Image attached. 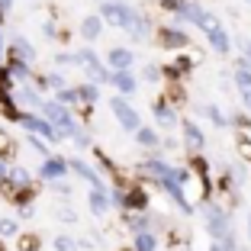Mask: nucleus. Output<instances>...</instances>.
<instances>
[{
    "label": "nucleus",
    "instance_id": "nucleus-30",
    "mask_svg": "<svg viewBox=\"0 0 251 251\" xmlns=\"http://www.w3.org/2000/svg\"><path fill=\"white\" fill-rule=\"evenodd\" d=\"M26 145H29L32 151H39V155L52 158V151H49V145H45V139H39V135H26Z\"/></svg>",
    "mask_w": 251,
    "mask_h": 251
},
{
    "label": "nucleus",
    "instance_id": "nucleus-6",
    "mask_svg": "<svg viewBox=\"0 0 251 251\" xmlns=\"http://www.w3.org/2000/svg\"><path fill=\"white\" fill-rule=\"evenodd\" d=\"M106 68L110 71H132V65H135V52L132 49H126V45H113L110 52H106Z\"/></svg>",
    "mask_w": 251,
    "mask_h": 251
},
{
    "label": "nucleus",
    "instance_id": "nucleus-10",
    "mask_svg": "<svg viewBox=\"0 0 251 251\" xmlns=\"http://www.w3.org/2000/svg\"><path fill=\"white\" fill-rule=\"evenodd\" d=\"M7 74L13 77L16 84H26V81H32V65H26V61H20V58H13V55H7Z\"/></svg>",
    "mask_w": 251,
    "mask_h": 251
},
{
    "label": "nucleus",
    "instance_id": "nucleus-23",
    "mask_svg": "<svg viewBox=\"0 0 251 251\" xmlns=\"http://www.w3.org/2000/svg\"><path fill=\"white\" fill-rule=\"evenodd\" d=\"M235 84H238V90H251V68L245 65V58H238V68H235Z\"/></svg>",
    "mask_w": 251,
    "mask_h": 251
},
{
    "label": "nucleus",
    "instance_id": "nucleus-4",
    "mask_svg": "<svg viewBox=\"0 0 251 251\" xmlns=\"http://www.w3.org/2000/svg\"><path fill=\"white\" fill-rule=\"evenodd\" d=\"M132 13H135V7H129V3H113V0H103L100 10H97V16L103 23H110V26H116V29H126L129 20H132Z\"/></svg>",
    "mask_w": 251,
    "mask_h": 251
},
{
    "label": "nucleus",
    "instance_id": "nucleus-25",
    "mask_svg": "<svg viewBox=\"0 0 251 251\" xmlns=\"http://www.w3.org/2000/svg\"><path fill=\"white\" fill-rule=\"evenodd\" d=\"M197 26H200V29H203V32L209 36V32H216V29H219V20H216V16L209 13V10H203V13H200V20H197Z\"/></svg>",
    "mask_w": 251,
    "mask_h": 251
},
{
    "label": "nucleus",
    "instance_id": "nucleus-9",
    "mask_svg": "<svg viewBox=\"0 0 251 251\" xmlns=\"http://www.w3.org/2000/svg\"><path fill=\"white\" fill-rule=\"evenodd\" d=\"M126 36H132L135 42H142V39H148V32H151V23H148V16L142 13V10H135L132 20H129V26H126Z\"/></svg>",
    "mask_w": 251,
    "mask_h": 251
},
{
    "label": "nucleus",
    "instance_id": "nucleus-43",
    "mask_svg": "<svg viewBox=\"0 0 251 251\" xmlns=\"http://www.w3.org/2000/svg\"><path fill=\"white\" fill-rule=\"evenodd\" d=\"M0 65H3V29H0Z\"/></svg>",
    "mask_w": 251,
    "mask_h": 251
},
{
    "label": "nucleus",
    "instance_id": "nucleus-40",
    "mask_svg": "<svg viewBox=\"0 0 251 251\" xmlns=\"http://www.w3.org/2000/svg\"><path fill=\"white\" fill-rule=\"evenodd\" d=\"M238 49L245 52V65L251 68V42H248V39H238Z\"/></svg>",
    "mask_w": 251,
    "mask_h": 251
},
{
    "label": "nucleus",
    "instance_id": "nucleus-45",
    "mask_svg": "<svg viewBox=\"0 0 251 251\" xmlns=\"http://www.w3.org/2000/svg\"><path fill=\"white\" fill-rule=\"evenodd\" d=\"M113 3H126V0H113Z\"/></svg>",
    "mask_w": 251,
    "mask_h": 251
},
{
    "label": "nucleus",
    "instance_id": "nucleus-11",
    "mask_svg": "<svg viewBox=\"0 0 251 251\" xmlns=\"http://www.w3.org/2000/svg\"><path fill=\"white\" fill-rule=\"evenodd\" d=\"M110 84L119 90V97H129V94H135V87H139V81H135V74H132V71H113Z\"/></svg>",
    "mask_w": 251,
    "mask_h": 251
},
{
    "label": "nucleus",
    "instance_id": "nucleus-21",
    "mask_svg": "<svg viewBox=\"0 0 251 251\" xmlns=\"http://www.w3.org/2000/svg\"><path fill=\"white\" fill-rule=\"evenodd\" d=\"M190 68H193V58H187V55H180V58L174 61V65H168V68H164V74H168V77H174V81H177L180 74H187V71H190Z\"/></svg>",
    "mask_w": 251,
    "mask_h": 251
},
{
    "label": "nucleus",
    "instance_id": "nucleus-38",
    "mask_svg": "<svg viewBox=\"0 0 251 251\" xmlns=\"http://www.w3.org/2000/svg\"><path fill=\"white\" fill-rule=\"evenodd\" d=\"M32 216H36V203H29V206L16 209V219H32Z\"/></svg>",
    "mask_w": 251,
    "mask_h": 251
},
{
    "label": "nucleus",
    "instance_id": "nucleus-16",
    "mask_svg": "<svg viewBox=\"0 0 251 251\" xmlns=\"http://www.w3.org/2000/svg\"><path fill=\"white\" fill-rule=\"evenodd\" d=\"M155 119H158V126H164V129H171V126L177 123V113L171 110V103H155Z\"/></svg>",
    "mask_w": 251,
    "mask_h": 251
},
{
    "label": "nucleus",
    "instance_id": "nucleus-42",
    "mask_svg": "<svg viewBox=\"0 0 251 251\" xmlns=\"http://www.w3.org/2000/svg\"><path fill=\"white\" fill-rule=\"evenodd\" d=\"M242 103H245V106L251 110V90H245V94H242Z\"/></svg>",
    "mask_w": 251,
    "mask_h": 251
},
{
    "label": "nucleus",
    "instance_id": "nucleus-32",
    "mask_svg": "<svg viewBox=\"0 0 251 251\" xmlns=\"http://www.w3.org/2000/svg\"><path fill=\"white\" fill-rule=\"evenodd\" d=\"M55 68H71V65H77V55L74 52H55Z\"/></svg>",
    "mask_w": 251,
    "mask_h": 251
},
{
    "label": "nucleus",
    "instance_id": "nucleus-31",
    "mask_svg": "<svg viewBox=\"0 0 251 251\" xmlns=\"http://www.w3.org/2000/svg\"><path fill=\"white\" fill-rule=\"evenodd\" d=\"M55 219H58V222H68V226H74V222H81V216L74 213L71 206H61V209H55Z\"/></svg>",
    "mask_w": 251,
    "mask_h": 251
},
{
    "label": "nucleus",
    "instance_id": "nucleus-27",
    "mask_svg": "<svg viewBox=\"0 0 251 251\" xmlns=\"http://www.w3.org/2000/svg\"><path fill=\"white\" fill-rule=\"evenodd\" d=\"M200 113H203V116H206V119H213V123L216 126H219V129H222V126H229V116H222V113H219V106H200Z\"/></svg>",
    "mask_w": 251,
    "mask_h": 251
},
{
    "label": "nucleus",
    "instance_id": "nucleus-8",
    "mask_svg": "<svg viewBox=\"0 0 251 251\" xmlns=\"http://www.w3.org/2000/svg\"><path fill=\"white\" fill-rule=\"evenodd\" d=\"M7 55H13V58L26 61V65H32V61H36V45H32L26 36L13 32V36H10V52H7Z\"/></svg>",
    "mask_w": 251,
    "mask_h": 251
},
{
    "label": "nucleus",
    "instance_id": "nucleus-13",
    "mask_svg": "<svg viewBox=\"0 0 251 251\" xmlns=\"http://www.w3.org/2000/svg\"><path fill=\"white\" fill-rule=\"evenodd\" d=\"M87 206L94 216H106L110 213V190H87Z\"/></svg>",
    "mask_w": 251,
    "mask_h": 251
},
{
    "label": "nucleus",
    "instance_id": "nucleus-2",
    "mask_svg": "<svg viewBox=\"0 0 251 251\" xmlns=\"http://www.w3.org/2000/svg\"><path fill=\"white\" fill-rule=\"evenodd\" d=\"M20 126H23V129H26L29 135H39V139L52 142V145H55V142H61V139H65V135H61L58 129H55V126H52L49 119L42 116V113H23Z\"/></svg>",
    "mask_w": 251,
    "mask_h": 251
},
{
    "label": "nucleus",
    "instance_id": "nucleus-1",
    "mask_svg": "<svg viewBox=\"0 0 251 251\" xmlns=\"http://www.w3.org/2000/svg\"><path fill=\"white\" fill-rule=\"evenodd\" d=\"M42 116L49 119V123L58 129L65 139H71L77 129H81V123L74 119V110H68V106H61L58 100H45V106H42Z\"/></svg>",
    "mask_w": 251,
    "mask_h": 251
},
{
    "label": "nucleus",
    "instance_id": "nucleus-46",
    "mask_svg": "<svg viewBox=\"0 0 251 251\" xmlns=\"http://www.w3.org/2000/svg\"><path fill=\"white\" fill-rule=\"evenodd\" d=\"M0 251H3V242H0Z\"/></svg>",
    "mask_w": 251,
    "mask_h": 251
},
{
    "label": "nucleus",
    "instance_id": "nucleus-36",
    "mask_svg": "<svg viewBox=\"0 0 251 251\" xmlns=\"http://www.w3.org/2000/svg\"><path fill=\"white\" fill-rule=\"evenodd\" d=\"M42 36H45V39H58L61 32H58V26L49 20V23H42ZM61 39H68V36H61Z\"/></svg>",
    "mask_w": 251,
    "mask_h": 251
},
{
    "label": "nucleus",
    "instance_id": "nucleus-33",
    "mask_svg": "<svg viewBox=\"0 0 251 251\" xmlns=\"http://www.w3.org/2000/svg\"><path fill=\"white\" fill-rule=\"evenodd\" d=\"M142 77H145L148 84H158V81L164 77V71H161L158 65H145V68H142Z\"/></svg>",
    "mask_w": 251,
    "mask_h": 251
},
{
    "label": "nucleus",
    "instance_id": "nucleus-20",
    "mask_svg": "<svg viewBox=\"0 0 251 251\" xmlns=\"http://www.w3.org/2000/svg\"><path fill=\"white\" fill-rule=\"evenodd\" d=\"M0 238H20V219L0 216Z\"/></svg>",
    "mask_w": 251,
    "mask_h": 251
},
{
    "label": "nucleus",
    "instance_id": "nucleus-5",
    "mask_svg": "<svg viewBox=\"0 0 251 251\" xmlns=\"http://www.w3.org/2000/svg\"><path fill=\"white\" fill-rule=\"evenodd\" d=\"M71 171V161H68L65 155H52L45 158L42 164H39V180H49V184H55V180H65V174Z\"/></svg>",
    "mask_w": 251,
    "mask_h": 251
},
{
    "label": "nucleus",
    "instance_id": "nucleus-22",
    "mask_svg": "<svg viewBox=\"0 0 251 251\" xmlns=\"http://www.w3.org/2000/svg\"><path fill=\"white\" fill-rule=\"evenodd\" d=\"M55 100H58L61 106H68V110H71V106H81V94H77V87L58 90V94H55Z\"/></svg>",
    "mask_w": 251,
    "mask_h": 251
},
{
    "label": "nucleus",
    "instance_id": "nucleus-17",
    "mask_svg": "<svg viewBox=\"0 0 251 251\" xmlns=\"http://www.w3.org/2000/svg\"><path fill=\"white\" fill-rule=\"evenodd\" d=\"M77 94H81V106H94L97 100H100V87H97V84H90V81L77 84Z\"/></svg>",
    "mask_w": 251,
    "mask_h": 251
},
{
    "label": "nucleus",
    "instance_id": "nucleus-12",
    "mask_svg": "<svg viewBox=\"0 0 251 251\" xmlns=\"http://www.w3.org/2000/svg\"><path fill=\"white\" fill-rule=\"evenodd\" d=\"M180 129H184V142L193 148V151H200V148L206 145V135H203V129H200L193 119H184V123H180Z\"/></svg>",
    "mask_w": 251,
    "mask_h": 251
},
{
    "label": "nucleus",
    "instance_id": "nucleus-39",
    "mask_svg": "<svg viewBox=\"0 0 251 251\" xmlns=\"http://www.w3.org/2000/svg\"><path fill=\"white\" fill-rule=\"evenodd\" d=\"M10 168H13V164H10L7 158H0V184H7V177H10Z\"/></svg>",
    "mask_w": 251,
    "mask_h": 251
},
{
    "label": "nucleus",
    "instance_id": "nucleus-34",
    "mask_svg": "<svg viewBox=\"0 0 251 251\" xmlns=\"http://www.w3.org/2000/svg\"><path fill=\"white\" fill-rule=\"evenodd\" d=\"M20 251H39V235H20Z\"/></svg>",
    "mask_w": 251,
    "mask_h": 251
},
{
    "label": "nucleus",
    "instance_id": "nucleus-24",
    "mask_svg": "<svg viewBox=\"0 0 251 251\" xmlns=\"http://www.w3.org/2000/svg\"><path fill=\"white\" fill-rule=\"evenodd\" d=\"M97 61H103V58H100L90 45H84L81 52H77V68H81V71H84V68H90V65H97Z\"/></svg>",
    "mask_w": 251,
    "mask_h": 251
},
{
    "label": "nucleus",
    "instance_id": "nucleus-3",
    "mask_svg": "<svg viewBox=\"0 0 251 251\" xmlns=\"http://www.w3.org/2000/svg\"><path fill=\"white\" fill-rule=\"evenodd\" d=\"M110 110H113V116L119 119V126H123L126 132H139V129H142L139 110H135L126 97H110Z\"/></svg>",
    "mask_w": 251,
    "mask_h": 251
},
{
    "label": "nucleus",
    "instance_id": "nucleus-14",
    "mask_svg": "<svg viewBox=\"0 0 251 251\" xmlns=\"http://www.w3.org/2000/svg\"><path fill=\"white\" fill-rule=\"evenodd\" d=\"M103 26H106V23L100 20L97 13L84 16V20H81V36H84V42H97V39H100V32H103Z\"/></svg>",
    "mask_w": 251,
    "mask_h": 251
},
{
    "label": "nucleus",
    "instance_id": "nucleus-44",
    "mask_svg": "<svg viewBox=\"0 0 251 251\" xmlns=\"http://www.w3.org/2000/svg\"><path fill=\"white\" fill-rule=\"evenodd\" d=\"M248 235H251V213H248Z\"/></svg>",
    "mask_w": 251,
    "mask_h": 251
},
{
    "label": "nucleus",
    "instance_id": "nucleus-26",
    "mask_svg": "<svg viewBox=\"0 0 251 251\" xmlns=\"http://www.w3.org/2000/svg\"><path fill=\"white\" fill-rule=\"evenodd\" d=\"M52 251H81V245H77V238H71V235H58L52 242Z\"/></svg>",
    "mask_w": 251,
    "mask_h": 251
},
{
    "label": "nucleus",
    "instance_id": "nucleus-37",
    "mask_svg": "<svg viewBox=\"0 0 251 251\" xmlns=\"http://www.w3.org/2000/svg\"><path fill=\"white\" fill-rule=\"evenodd\" d=\"M238 151H242V158H245V161H251V139L238 135Z\"/></svg>",
    "mask_w": 251,
    "mask_h": 251
},
{
    "label": "nucleus",
    "instance_id": "nucleus-19",
    "mask_svg": "<svg viewBox=\"0 0 251 251\" xmlns=\"http://www.w3.org/2000/svg\"><path fill=\"white\" fill-rule=\"evenodd\" d=\"M135 142H139L142 148H158V145H161V135H158L155 129H148V126H142L139 132H135Z\"/></svg>",
    "mask_w": 251,
    "mask_h": 251
},
{
    "label": "nucleus",
    "instance_id": "nucleus-35",
    "mask_svg": "<svg viewBox=\"0 0 251 251\" xmlns=\"http://www.w3.org/2000/svg\"><path fill=\"white\" fill-rule=\"evenodd\" d=\"M52 190L58 193V197H65V200H68V197H71V193H74V187L68 184V180H55V184H52Z\"/></svg>",
    "mask_w": 251,
    "mask_h": 251
},
{
    "label": "nucleus",
    "instance_id": "nucleus-18",
    "mask_svg": "<svg viewBox=\"0 0 251 251\" xmlns=\"http://www.w3.org/2000/svg\"><path fill=\"white\" fill-rule=\"evenodd\" d=\"M155 248H158V235H155V232L132 235V251H155Z\"/></svg>",
    "mask_w": 251,
    "mask_h": 251
},
{
    "label": "nucleus",
    "instance_id": "nucleus-7",
    "mask_svg": "<svg viewBox=\"0 0 251 251\" xmlns=\"http://www.w3.org/2000/svg\"><path fill=\"white\" fill-rule=\"evenodd\" d=\"M158 45H161V49H187V45H190V36H187L184 29H177V26H161V29H158Z\"/></svg>",
    "mask_w": 251,
    "mask_h": 251
},
{
    "label": "nucleus",
    "instance_id": "nucleus-28",
    "mask_svg": "<svg viewBox=\"0 0 251 251\" xmlns=\"http://www.w3.org/2000/svg\"><path fill=\"white\" fill-rule=\"evenodd\" d=\"M94 158H97V164H100V171H103V174H110V177L116 174V164H113L110 158H106L103 148H94Z\"/></svg>",
    "mask_w": 251,
    "mask_h": 251
},
{
    "label": "nucleus",
    "instance_id": "nucleus-15",
    "mask_svg": "<svg viewBox=\"0 0 251 251\" xmlns=\"http://www.w3.org/2000/svg\"><path fill=\"white\" fill-rule=\"evenodd\" d=\"M206 39H209V45H213V49H216L219 55H229V49H232V39H229V32L222 29V26H219L216 32H209Z\"/></svg>",
    "mask_w": 251,
    "mask_h": 251
},
{
    "label": "nucleus",
    "instance_id": "nucleus-29",
    "mask_svg": "<svg viewBox=\"0 0 251 251\" xmlns=\"http://www.w3.org/2000/svg\"><path fill=\"white\" fill-rule=\"evenodd\" d=\"M71 142H74L77 148H81V151H84V148H94V139H90V132L84 129V126H81V129H77V132L71 135Z\"/></svg>",
    "mask_w": 251,
    "mask_h": 251
},
{
    "label": "nucleus",
    "instance_id": "nucleus-41",
    "mask_svg": "<svg viewBox=\"0 0 251 251\" xmlns=\"http://www.w3.org/2000/svg\"><path fill=\"white\" fill-rule=\"evenodd\" d=\"M10 10H13V0H0V20H7Z\"/></svg>",
    "mask_w": 251,
    "mask_h": 251
}]
</instances>
